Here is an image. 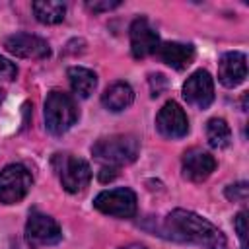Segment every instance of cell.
I'll use <instances>...</instances> for the list:
<instances>
[{
  "instance_id": "6da1fadb",
  "label": "cell",
  "mask_w": 249,
  "mask_h": 249,
  "mask_svg": "<svg viewBox=\"0 0 249 249\" xmlns=\"http://www.w3.org/2000/svg\"><path fill=\"white\" fill-rule=\"evenodd\" d=\"M165 230L173 239L196 243L202 249H228L226 235L212 222L185 208H175L167 216Z\"/></svg>"
},
{
  "instance_id": "7a4b0ae2",
  "label": "cell",
  "mask_w": 249,
  "mask_h": 249,
  "mask_svg": "<svg viewBox=\"0 0 249 249\" xmlns=\"http://www.w3.org/2000/svg\"><path fill=\"white\" fill-rule=\"evenodd\" d=\"M140 142L132 134H111L99 138L91 146V154L97 161H101L105 167H121L128 165L138 158Z\"/></svg>"
},
{
  "instance_id": "3957f363",
  "label": "cell",
  "mask_w": 249,
  "mask_h": 249,
  "mask_svg": "<svg viewBox=\"0 0 249 249\" xmlns=\"http://www.w3.org/2000/svg\"><path fill=\"white\" fill-rule=\"evenodd\" d=\"M78 121V107L64 91H51L45 99V126L51 134H64Z\"/></svg>"
},
{
  "instance_id": "277c9868",
  "label": "cell",
  "mask_w": 249,
  "mask_h": 249,
  "mask_svg": "<svg viewBox=\"0 0 249 249\" xmlns=\"http://www.w3.org/2000/svg\"><path fill=\"white\" fill-rule=\"evenodd\" d=\"M53 167L60 179V185L66 193H80L84 191L91 181V169L89 163L78 156L72 154H54Z\"/></svg>"
},
{
  "instance_id": "5b68a950",
  "label": "cell",
  "mask_w": 249,
  "mask_h": 249,
  "mask_svg": "<svg viewBox=\"0 0 249 249\" xmlns=\"http://www.w3.org/2000/svg\"><path fill=\"white\" fill-rule=\"evenodd\" d=\"M33 185L29 169L21 163H10L0 171V202L16 204L25 198Z\"/></svg>"
},
{
  "instance_id": "8992f818",
  "label": "cell",
  "mask_w": 249,
  "mask_h": 249,
  "mask_svg": "<svg viewBox=\"0 0 249 249\" xmlns=\"http://www.w3.org/2000/svg\"><path fill=\"white\" fill-rule=\"evenodd\" d=\"M93 206L107 216L132 218L136 214V195H134V191H130L126 187L101 191L93 198Z\"/></svg>"
},
{
  "instance_id": "52a82bcc",
  "label": "cell",
  "mask_w": 249,
  "mask_h": 249,
  "mask_svg": "<svg viewBox=\"0 0 249 249\" xmlns=\"http://www.w3.org/2000/svg\"><path fill=\"white\" fill-rule=\"evenodd\" d=\"M25 239L35 247L56 245L62 239V230L54 218L39 210H33L25 224Z\"/></svg>"
},
{
  "instance_id": "ba28073f",
  "label": "cell",
  "mask_w": 249,
  "mask_h": 249,
  "mask_svg": "<svg viewBox=\"0 0 249 249\" xmlns=\"http://www.w3.org/2000/svg\"><path fill=\"white\" fill-rule=\"evenodd\" d=\"M156 128L161 136L177 140L189 132V119L179 103L167 101L156 115Z\"/></svg>"
},
{
  "instance_id": "9c48e42d",
  "label": "cell",
  "mask_w": 249,
  "mask_h": 249,
  "mask_svg": "<svg viewBox=\"0 0 249 249\" xmlns=\"http://www.w3.org/2000/svg\"><path fill=\"white\" fill-rule=\"evenodd\" d=\"M183 97L196 109H206L214 101V80L206 70L193 72L183 84Z\"/></svg>"
},
{
  "instance_id": "30bf717a",
  "label": "cell",
  "mask_w": 249,
  "mask_h": 249,
  "mask_svg": "<svg viewBox=\"0 0 249 249\" xmlns=\"http://www.w3.org/2000/svg\"><path fill=\"white\" fill-rule=\"evenodd\" d=\"M128 35H130V51H132L134 58H146V56L158 53L160 35L150 25V21L146 18H136L130 23Z\"/></svg>"
},
{
  "instance_id": "8fae6325",
  "label": "cell",
  "mask_w": 249,
  "mask_h": 249,
  "mask_svg": "<svg viewBox=\"0 0 249 249\" xmlns=\"http://www.w3.org/2000/svg\"><path fill=\"white\" fill-rule=\"evenodd\" d=\"M4 47L10 54L19 58H31L41 60L51 54V47L43 37L31 35V33H14L4 41Z\"/></svg>"
},
{
  "instance_id": "7c38bea8",
  "label": "cell",
  "mask_w": 249,
  "mask_h": 249,
  "mask_svg": "<svg viewBox=\"0 0 249 249\" xmlns=\"http://www.w3.org/2000/svg\"><path fill=\"white\" fill-rule=\"evenodd\" d=\"M181 169H183L185 179H189L193 183H202L216 169V160L212 154H208L200 148H191L183 154Z\"/></svg>"
},
{
  "instance_id": "4fadbf2b",
  "label": "cell",
  "mask_w": 249,
  "mask_h": 249,
  "mask_svg": "<svg viewBox=\"0 0 249 249\" xmlns=\"http://www.w3.org/2000/svg\"><path fill=\"white\" fill-rule=\"evenodd\" d=\"M247 78V58L243 53H226L218 62V80L226 88H235Z\"/></svg>"
},
{
  "instance_id": "5bb4252c",
  "label": "cell",
  "mask_w": 249,
  "mask_h": 249,
  "mask_svg": "<svg viewBox=\"0 0 249 249\" xmlns=\"http://www.w3.org/2000/svg\"><path fill=\"white\" fill-rule=\"evenodd\" d=\"M158 54L167 66H171L175 70H185L195 60V47L185 45V43H177V41L160 43Z\"/></svg>"
},
{
  "instance_id": "9a60e30c",
  "label": "cell",
  "mask_w": 249,
  "mask_h": 249,
  "mask_svg": "<svg viewBox=\"0 0 249 249\" xmlns=\"http://www.w3.org/2000/svg\"><path fill=\"white\" fill-rule=\"evenodd\" d=\"M132 101H134V89L126 82H115V84H111L103 91V95H101L103 107L109 109V111H113V113L124 111L126 107L132 105Z\"/></svg>"
},
{
  "instance_id": "2e32d148",
  "label": "cell",
  "mask_w": 249,
  "mask_h": 249,
  "mask_svg": "<svg viewBox=\"0 0 249 249\" xmlns=\"http://www.w3.org/2000/svg\"><path fill=\"white\" fill-rule=\"evenodd\" d=\"M66 76H68V82H70L72 91H74L76 95L84 97V99L89 97V95L93 93L95 86H97V76H95V72L89 70V68H84V66H72V68H68Z\"/></svg>"
},
{
  "instance_id": "e0dca14e",
  "label": "cell",
  "mask_w": 249,
  "mask_h": 249,
  "mask_svg": "<svg viewBox=\"0 0 249 249\" xmlns=\"http://www.w3.org/2000/svg\"><path fill=\"white\" fill-rule=\"evenodd\" d=\"M31 8H33L35 18L47 25L60 23L66 16V6L62 2H56V0H37L31 4Z\"/></svg>"
},
{
  "instance_id": "ac0fdd59",
  "label": "cell",
  "mask_w": 249,
  "mask_h": 249,
  "mask_svg": "<svg viewBox=\"0 0 249 249\" xmlns=\"http://www.w3.org/2000/svg\"><path fill=\"white\" fill-rule=\"evenodd\" d=\"M206 140L212 148L216 150H222V148H228L230 142H231V130H230V124L224 121V119H210L206 123Z\"/></svg>"
},
{
  "instance_id": "d6986e66",
  "label": "cell",
  "mask_w": 249,
  "mask_h": 249,
  "mask_svg": "<svg viewBox=\"0 0 249 249\" xmlns=\"http://www.w3.org/2000/svg\"><path fill=\"white\" fill-rule=\"evenodd\" d=\"M247 196H249V185L245 181H239V183L226 187V198L231 202H245Z\"/></svg>"
},
{
  "instance_id": "ffe728a7",
  "label": "cell",
  "mask_w": 249,
  "mask_h": 249,
  "mask_svg": "<svg viewBox=\"0 0 249 249\" xmlns=\"http://www.w3.org/2000/svg\"><path fill=\"white\" fill-rule=\"evenodd\" d=\"M233 228H235V233L239 237V243H241V249H247V212L241 210L235 214L233 218Z\"/></svg>"
},
{
  "instance_id": "44dd1931",
  "label": "cell",
  "mask_w": 249,
  "mask_h": 249,
  "mask_svg": "<svg viewBox=\"0 0 249 249\" xmlns=\"http://www.w3.org/2000/svg\"><path fill=\"white\" fill-rule=\"evenodd\" d=\"M117 6H121V2L119 0H88L86 2V8L89 10V12H93V14H101V12H109V10H113V8H117Z\"/></svg>"
},
{
  "instance_id": "7402d4cb",
  "label": "cell",
  "mask_w": 249,
  "mask_h": 249,
  "mask_svg": "<svg viewBox=\"0 0 249 249\" xmlns=\"http://www.w3.org/2000/svg\"><path fill=\"white\" fill-rule=\"evenodd\" d=\"M18 74V68L14 62H10L8 58L0 56V80H14Z\"/></svg>"
},
{
  "instance_id": "603a6c76",
  "label": "cell",
  "mask_w": 249,
  "mask_h": 249,
  "mask_svg": "<svg viewBox=\"0 0 249 249\" xmlns=\"http://www.w3.org/2000/svg\"><path fill=\"white\" fill-rule=\"evenodd\" d=\"M115 175H117V169H113V167H101V171H99V179L105 183V181H111V179H115Z\"/></svg>"
},
{
  "instance_id": "cb8c5ba5",
  "label": "cell",
  "mask_w": 249,
  "mask_h": 249,
  "mask_svg": "<svg viewBox=\"0 0 249 249\" xmlns=\"http://www.w3.org/2000/svg\"><path fill=\"white\" fill-rule=\"evenodd\" d=\"M119 249H148V247H144L140 243H130V245H124V247H119Z\"/></svg>"
}]
</instances>
